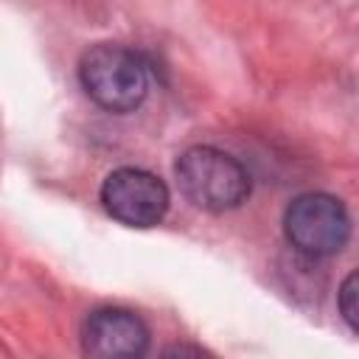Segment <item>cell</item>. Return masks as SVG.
Returning <instances> with one entry per match:
<instances>
[{
	"label": "cell",
	"mask_w": 359,
	"mask_h": 359,
	"mask_svg": "<svg viewBox=\"0 0 359 359\" xmlns=\"http://www.w3.org/2000/svg\"><path fill=\"white\" fill-rule=\"evenodd\" d=\"M174 174L182 196L210 213L233 210L250 194V177L244 165L213 146H194L182 151Z\"/></svg>",
	"instance_id": "cell-1"
},
{
	"label": "cell",
	"mask_w": 359,
	"mask_h": 359,
	"mask_svg": "<svg viewBox=\"0 0 359 359\" xmlns=\"http://www.w3.org/2000/svg\"><path fill=\"white\" fill-rule=\"evenodd\" d=\"M283 230L297 252L323 258L345 247L351 236V216L331 194H303L286 208Z\"/></svg>",
	"instance_id": "cell-3"
},
{
	"label": "cell",
	"mask_w": 359,
	"mask_h": 359,
	"mask_svg": "<svg viewBox=\"0 0 359 359\" xmlns=\"http://www.w3.org/2000/svg\"><path fill=\"white\" fill-rule=\"evenodd\" d=\"M84 351L98 359H129L149 348L146 323L126 309H98L87 317L81 331Z\"/></svg>",
	"instance_id": "cell-5"
},
{
	"label": "cell",
	"mask_w": 359,
	"mask_h": 359,
	"mask_svg": "<svg viewBox=\"0 0 359 359\" xmlns=\"http://www.w3.org/2000/svg\"><path fill=\"white\" fill-rule=\"evenodd\" d=\"M356 272H351L348 278H345V283L339 286V311H342V317H345V323H348V328L351 331H356L359 325H356Z\"/></svg>",
	"instance_id": "cell-6"
},
{
	"label": "cell",
	"mask_w": 359,
	"mask_h": 359,
	"mask_svg": "<svg viewBox=\"0 0 359 359\" xmlns=\"http://www.w3.org/2000/svg\"><path fill=\"white\" fill-rule=\"evenodd\" d=\"M101 202L112 219L129 227H154L168 210V188L143 168H118L101 185Z\"/></svg>",
	"instance_id": "cell-4"
},
{
	"label": "cell",
	"mask_w": 359,
	"mask_h": 359,
	"mask_svg": "<svg viewBox=\"0 0 359 359\" xmlns=\"http://www.w3.org/2000/svg\"><path fill=\"white\" fill-rule=\"evenodd\" d=\"M84 93L109 112H129L140 107L149 93V73L140 56L123 45H93L79 62Z\"/></svg>",
	"instance_id": "cell-2"
}]
</instances>
